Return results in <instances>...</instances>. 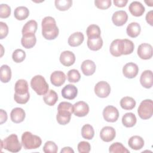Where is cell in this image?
Instances as JSON below:
<instances>
[{"label":"cell","mask_w":153,"mask_h":153,"mask_svg":"<svg viewBox=\"0 0 153 153\" xmlns=\"http://www.w3.org/2000/svg\"><path fill=\"white\" fill-rule=\"evenodd\" d=\"M128 20V15L125 11L119 10L115 11L112 16V21L117 26L124 25Z\"/></svg>","instance_id":"cell-14"},{"label":"cell","mask_w":153,"mask_h":153,"mask_svg":"<svg viewBox=\"0 0 153 153\" xmlns=\"http://www.w3.org/2000/svg\"><path fill=\"white\" fill-rule=\"evenodd\" d=\"M134 48V43L129 39L120 40V51L121 55H128L133 53Z\"/></svg>","instance_id":"cell-21"},{"label":"cell","mask_w":153,"mask_h":153,"mask_svg":"<svg viewBox=\"0 0 153 153\" xmlns=\"http://www.w3.org/2000/svg\"><path fill=\"white\" fill-rule=\"evenodd\" d=\"M30 98V94L26 96H14V100L19 104H25L26 103Z\"/></svg>","instance_id":"cell-46"},{"label":"cell","mask_w":153,"mask_h":153,"mask_svg":"<svg viewBox=\"0 0 153 153\" xmlns=\"http://www.w3.org/2000/svg\"><path fill=\"white\" fill-rule=\"evenodd\" d=\"M56 8L59 11H66L72 5L71 0H56L54 2Z\"/></svg>","instance_id":"cell-38"},{"label":"cell","mask_w":153,"mask_h":153,"mask_svg":"<svg viewBox=\"0 0 153 153\" xmlns=\"http://www.w3.org/2000/svg\"><path fill=\"white\" fill-rule=\"evenodd\" d=\"M60 63L65 66H71L75 62V56L71 51H64L60 56L59 58Z\"/></svg>","instance_id":"cell-16"},{"label":"cell","mask_w":153,"mask_h":153,"mask_svg":"<svg viewBox=\"0 0 153 153\" xmlns=\"http://www.w3.org/2000/svg\"><path fill=\"white\" fill-rule=\"evenodd\" d=\"M66 81V75L61 71H54L50 76V81L51 84L56 87H60L63 85Z\"/></svg>","instance_id":"cell-17"},{"label":"cell","mask_w":153,"mask_h":153,"mask_svg":"<svg viewBox=\"0 0 153 153\" xmlns=\"http://www.w3.org/2000/svg\"><path fill=\"white\" fill-rule=\"evenodd\" d=\"M86 33L88 38H97L100 36L101 30L99 26L96 25H90L87 28Z\"/></svg>","instance_id":"cell-35"},{"label":"cell","mask_w":153,"mask_h":153,"mask_svg":"<svg viewBox=\"0 0 153 153\" xmlns=\"http://www.w3.org/2000/svg\"><path fill=\"white\" fill-rule=\"evenodd\" d=\"M32 88L39 96L45 94L48 91V84L45 78L40 75L34 76L30 81Z\"/></svg>","instance_id":"cell-5"},{"label":"cell","mask_w":153,"mask_h":153,"mask_svg":"<svg viewBox=\"0 0 153 153\" xmlns=\"http://www.w3.org/2000/svg\"><path fill=\"white\" fill-rule=\"evenodd\" d=\"M137 121L135 115L132 112L126 113L122 117V123L126 127H133Z\"/></svg>","instance_id":"cell-31"},{"label":"cell","mask_w":153,"mask_h":153,"mask_svg":"<svg viewBox=\"0 0 153 153\" xmlns=\"http://www.w3.org/2000/svg\"><path fill=\"white\" fill-rule=\"evenodd\" d=\"M29 15V10L24 6L17 7L14 11V17L18 20H23L28 17Z\"/></svg>","instance_id":"cell-29"},{"label":"cell","mask_w":153,"mask_h":153,"mask_svg":"<svg viewBox=\"0 0 153 153\" xmlns=\"http://www.w3.org/2000/svg\"><path fill=\"white\" fill-rule=\"evenodd\" d=\"M87 46L92 51H97L100 50L103 45V40L101 36L97 38H90L87 39Z\"/></svg>","instance_id":"cell-27"},{"label":"cell","mask_w":153,"mask_h":153,"mask_svg":"<svg viewBox=\"0 0 153 153\" xmlns=\"http://www.w3.org/2000/svg\"><path fill=\"white\" fill-rule=\"evenodd\" d=\"M128 10L130 13L135 17L142 16L145 11L144 6L139 1L132 2L129 5Z\"/></svg>","instance_id":"cell-20"},{"label":"cell","mask_w":153,"mask_h":153,"mask_svg":"<svg viewBox=\"0 0 153 153\" xmlns=\"http://www.w3.org/2000/svg\"><path fill=\"white\" fill-rule=\"evenodd\" d=\"M82 137L87 140H91L94 135V130L92 126L87 124L82 126L81 129Z\"/></svg>","instance_id":"cell-34"},{"label":"cell","mask_w":153,"mask_h":153,"mask_svg":"<svg viewBox=\"0 0 153 153\" xmlns=\"http://www.w3.org/2000/svg\"><path fill=\"white\" fill-rule=\"evenodd\" d=\"M137 113L142 120H148L151 118L153 114L152 100L151 99L142 100L138 107Z\"/></svg>","instance_id":"cell-6"},{"label":"cell","mask_w":153,"mask_h":153,"mask_svg":"<svg viewBox=\"0 0 153 153\" xmlns=\"http://www.w3.org/2000/svg\"><path fill=\"white\" fill-rule=\"evenodd\" d=\"M144 140L139 136H133L128 141V145L130 148L134 150H139L144 146Z\"/></svg>","instance_id":"cell-25"},{"label":"cell","mask_w":153,"mask_h":153,"mask_svg":"<svg viewBox=\"0 0 153 153\" xmlns=\"http://www.w3.org/2000/svg\"><path fill=\"white\" fill-rule=\"evenodd\" d=\"M22 144L25 149L38 148L42 143V140L38 136L33 134L30 131H25L22 136Z\"/></svg>","instance_id":"cell-3"},{"label":"cell","mask_w":153,"mask_h":153,"mask_svg":"<svg viewBox=\"0 0 153 153\" xmlns=\"http://www.w3.org/2000/svg\"><path fill=\"white\" fill-rule=\"evenodd\" d=\"M60 152L61 153H74V151L71 147L66 146L62 148Z\"/></svg>","instance_id":"cell-50"},{"label":"cell","mask_w":153,"mask_h":153,"mask_svg":"<svg viewBox=\"0 0 153 153\" xmlns=\"http://www.w3.org/2000/svg\"><path fill=\"white\" fill-rule=\"evenodd\" d=\"M1 148H4L11 152H18L22 149L21 143L15 134H11L1 142Z\"/></svg>","instance_id":"cell-4"},{"label":"cell","mask_w":153,"mask_h":153,"mask_svg":"<svg viewBox=\"0 0 153 153\" xmlns=\"http://www.w3.org/2000/svg\"><path fill=\"white\" fill-rule=\"evenodd\" d=\"M96 64L91 60H84L81 65V69L83 74L85 76L93 75L96 71Z\"/></svg>","instance_id":"cell-23"},{"label":"cell","mask_w":153,"mask_h":153,"mask_svg":"<svg viewBox=\"0 0 153 153\" xmlns=\"http://www.w3.org/2000/svg\"><path fill=\"white\" fill-rule=\"evenodd\" d=\"M11 78V68L7 65H3L0 69V79L3 83L8 82Z\"/></svg>","instance_id":"cell-30"},{"label":"cell","mask_w":153,"mask_h":153,"mask_svg":"<svg viewBox=\"0 0 153 153\" xmlns=\"http://www.w3.org/2000/svg\"><path fill=\"white\" fill-rule=\"evenodd\" d=\"M94 93L98 97L105 98L108 97L111 93V86L106 81H99L94 87Z\"/></svg>","instance_id":"cell-8"},{"label":"cell","mask_w":153,"mask_h":153,"mask_svg":"<svg viewBox=\"0 0 153 153\" xmlns=\"http://www.w3.org/2000/svg\"><path fill=\"white\" fill-rule=\"evenodd\" d=\"M42 35L47 40L56 39L59 35V28L55 19L50 16L45 17L41 22Z\"/></svg>","instance_id":"cell-1"},{"label":"cell","mask_w":153,"mask_h":153,"mask_svg":"<svg viewBox=\"0 0 153 153\" xmlns=\"http://www.w3.org/2000/svg\"><path fill=\"white\" fill-rule=\"evenodd\" d=\"M25 117V112L21 108H15L13 109L10 114L11 120L14 123H20L23 122Z\"/></svg>","instance_id":"cell-22"},{"label":"cell","mask_w":153,"mask_h":153,"mask_svg":"<svg viewBox=\"0 0 153 153\" xmlns=\"http://www.w3.org/2000/svg\"><path fill=\"white\" fill-rule=\"evenodd\" d=\"M145 2L147 4V5H148V6H149V7H152V6H153V1H152V0L148 1H145Z\"/></svg>","instance_id":"cell-51"},{"label":"cell","mask_w":153,"mask_h":153,"mask_svg":"<svg viewBox=\"0 0 153 153\" xmlns=\"http://www.w3.org/2000/svg\"><path fill=\"white\" fill-rule=\"evenodd\" d=\"M139 72L138 66L133 62L126 63L123 68V74L127 78H134Z\"/></svg>","instance_id":"cell-11"},{"label":"cell","mask_w":153,"mask_h":153,"mask_svg":"<svg viewBox=\"0 0 153 153\" xmlns=\"http://www.w3.org/2000/svg\"><path fill=\"white\" fill-rule=\"evenodd\" d=\"M111 153H129L130 151L120 142H115L112 143L109 148Z\"/></svg>","instance_id":"cell-36"},{"label":"cell","mask_w":153,"mask_h":153,"mask_svg":"<svg viewBox=\"0 0 153 153\" xmlns=\"http://www.w3.org/2000/svg\"><path fill=\"white\" fill-rule=\"evenodd\" d=\"M89 112V106L84 101H79L73 105V113L79 117H85Z\"/></svg>","instance_id":"cell-10"},{"label":"cell","mask_w":153,"mask_h":153,"mask_svg":"<svg viewBox=\"0 0 153 153\" xmlns=\"http://www.w3.org/2000/svg\"><path fill=\"white\" fill-rule=\"evenodd\" d=\"M140 82L146 88H151L153 84L152 72L151 70L144 71L140 75Z\"/></svg>","instance_id":"cell-18"},{"label":"cell","mask_w":153,"mask_h":153,"mask_svg":"<svg viewBox=\"0 0 153 153\" xmlns=\"http://www.w3.org/2000/svg\"><path fill=\"white\" fill-rule=\"evenodd\" d=\"M26 57V53L22 49H16L12 54V59L16 63L22 62Z\"/></svg>","instance_id":"cell-40"},{"label":"cell","mask_w":153,"mask_h":153,"mask_svg":"<svg viewBox=\"0 0 153 153\" xmlns=\"http://www.w3.org/2000/svg\"><path fill=\"white\" fill-rule=\"evenodd\" d=\"M114 4L118 7H124L128 2L127 0H114Z\"/></svg>","instance_id":"cell-48"},{"label":"cell","mask_w":153,"mask_h":153,"mask_svg":"<svg viewBox=\"0 0 153 153\" xmlns=\"http://www.w3.org/2000/svg\"><path fill=\"white\" fill-rule=\"evenodd\" d=\"M141 27L137 22H131L127 27L126 32L128 36L131 38L137 37L140 33Z\"/></svg>","instance_id":"cell-26"},{"label":"cell","mask_w":153,"mask_h":153,"mask_svg":"<svg viewBox=\"0 0 153 153\" xmlns=\"http://www.w3.org/2000/svg\"><path fill=\"white\" fill-rule=\"evenodd\" d=\"M120 39H116L114 40L110 45L109 51L113 56L120 57L121 56L120 51Z\"/></svg>","instance_id":"cell-37"},{"label":"cell","mask_w":153,"mask_h":153,"mask_svg":"<svg viewBox=\"0 0 153 153\" xmlns=\"http://www.w3.org/2000/svg\"><path fill=\"white\" fill-rule=\"evenodd\" d=\"M61 94L63 98L68 100H72L76 97L78 89L74 85L67 84L62 88Z\"/></svg>","instance_id":"cell-15"},{"label":"cell","mask_w":153,"mask_h":153,"mask_svg":"<svg viewBox=\"0 0 153 153\" xmlns=\"http://www.w3.org/2000/svg\"><path fill=\"white\" fill-rule=\"evenodd\" d=\"M7 120V114L3 109H0V124H2Z\"/></svg>","instance_id":"cell-47"},{"label":"cell","mask_w":153,"mask_h":153,"mask_svg":"<svg viewBox=\"0 0 153 153\" xmlns=\"http://www.w3.org/2000/svg\"><path fill=\"white\" fill-rule=\"evenodd\" d=\"M67 78L69 82L75 83L80 80L81 75L78 70L75 69H71L67 74Z\"/></svg>","instance_id":"cell-39"},{"label":"cell","mask_w":153,"mask_h":153,"mask_svg":"<svg viewBox=\"0 0 153 153\" xmlns=\"http://www.w3.org/2000/svg\"><path fill=\"white\" fill-rule=\"evenodd\" d=\"M11 14V8L7 4H2L0 5V17L2 19L8 18Z\"/></svg>","instance_id":"cell-42"},{"label":"cell","mask_w":153,"mask_h":153,"mask_svg":"<svg viewBox=\"0 0 153 153\" xmlns=\"http://www.w3.org/2000/svg\"><path fill=\"white\" fill-rule=\"evenodd\" d=\"M42 149L45 153H56L58 147L54 142L49 140L45 142Z\"/></svg>","instance_id":"cell-41"},{"label":"cell","mask_w":153,"mask_h":153,"mask_svg":"<svg viewBox=\"0 0 153 153\" xmlns=\"http://www.w3.org/2000/svg\"><path fill=\"white\" fill-rule=\"evenodd\" d=\"M84 36L81 32H74L68 38V42L71 47H75L80 45L84 41Z\"/></svg>","instance_id":"cell-24"},{"label":"cell","mask_w":153,"mask_h":153,"mask_svg":"<svg viewBox=\"0 0 153 153\" xmlns=\"http://www.w3.org/2000/svg\"><path fill=\"white\" fill-rule=\"evenodd\" d=\"M120 106L124 110H131L136 106V101L131 97L126 96L121 99Z\"/></svg>","instance_id":"cell-32"},{"label":"cell","mask_w":153,"mask_h":153,"mask_svg":"<svg viewBox=\"0 0 153 153\" xmlns=\"http://www.w3.org/2000/svg\"><path fill=\"white\" fill-rule=\"evenodd\" d=\"M1 48H2V49H3V47H2V45H1ZM2 55H3V51H2V53H1V57H2Z\"/></svg>","instance_id":"cell-52"},{"label":"cell","mask_w":153,"mask_h":153,"mask_svg":"<svg viewBox=\"0 0 153 153\" xmlns=\"http://www.w3.org/2000/svg\"><path fill=\"white\" fill-rule=\"evenodd\" d=\"M38 24L34 20H30L27 22L23 26L22 32V35L26 33H35L37 30Z\"/></svg>","instance_id":"cell-33"},{"label":"cell","mask_w":153,"mask_h":153,"mask_svg":"<svg viewBox=\"0 0 153 153\" xmlns=\"http://www.w3.org/2000/svg\"><path fill=\"white\" fill-rule=\"evenodd\" d=\"M36 42V38L35 33L23 34L21 39L22 46L27 49L32 48L35 46Z\"/></svg>","instance_id":"cell-19"},{"label":"cell","mask_w":153,"mask_h":153,"mask_svg":"<svg viewBox=\"0 0 153 153\" xmlns=\"http://www.w3.org/2000/svg\"><path fill=\"white\" fill-rule=\"evenodd\" d=\"M44 102L48 106H53L58 100V95L53 90H50L44 95Z\"/></svg>","instance_id":"cell-28"},{"label":"cell","mask_w":153,"mask_h":153,"mask_svg":"<svg viewBox=\"0 0 153 153\" xmlns=\"http://www.w3.org/2000/svg\"><path fill=\"white\" fill-rule=\"evenodd\" d=\"M137 55L143 60L150 59L152 57V47L148 43H142L137 48Z\"/></svg>","instance_id":"cell-9"},{"label":"cell","mask_w":153,"mask_h":153,"mask_svg":"<svg viewBox=\"0 0 153 153\" xmlns=\"http://www.w3.org/2000/svg\"><path fill=\"white\" fill-rule=\"evenodd\" d=\"M94 4L97 8L100 10H106L111 5V0H96Z\"/></svg>","instance_id":"cell-43"},{"label":"cell","mask_w":153,"mask_h":153,"mask_svg":"<svg viewBox=\"0 0 153 153\" xmlns=\"http://www.w3.org/2000/svg\"><path fill=\"white\" fill-rule=\"evenodd\" d=\"M103 117L105 121L110 123H114L117 121L119 117V112L115 106L108 105L103 111Z\"/></svg>","instance_id":"cell-7"},{"label":"cell","mask_w":153,"mask_h":153,"mask_svg":"<svg viewBox=\"0 0 153 153\" xmlns=\"http://www.w3.org/2000/svg\"><path fill=\"white\" fill-rule=\"evenodd\" d=\"M8 33V27L7 25L2 22H0V39L5 38Z\"/></svg>","instance_id":"cell-45"},{"label":"cell","mask_w":153,"mask_h":153,"mask_svg":"<svg viewBox=\"0 0 153 153\" xmlns=\"http://www.w3.org/2000/svg\"><path fill=\"white\" fill-rule=\"evenodd\" d=\"M15 93L14 96H26L29 94V86L26 80L20 79L17 81L14 86Z\"/></svg>","instance_id":"cell-12"},{"label":"cell","mask_w":153,"mask_h":153,"mask_svg":"<svg viewBox=\"0 0 153 153\" xmlns=\"http://www.w3.org/2000/svg\"><path fill=\"white\" fill-rule=\"evenodd\" d=\"M73 113V105L67 102H60L57 107V114L56 120L60 125H66L68 124L71 118V115Z\"/></svg>","instance_id":"cell-2"},{"label":"cell","mask_w":153,"mask_h":153,"mask_svg":"<svg viewBox=\"0 0 153 153\" xmlns=\"http://www.w3.org/2000/svg\"><path fill=\"white\" fill-rule=\"evenodd\" d=\"M153 11L151 10L149 12L147 13L146 15V22L149 24L151 26H153V23H152V19H153Z\"/></svg>","instance_id":"cell-49"},{"label":"cell","mask_w":153,"mask_h":153,"mask_svg":"<svg viewBox=\"0 0 153 153\" xmlns=\"http://www.w3.org/2000/svg\"><path fill=\"white\" fill-rule=\"evenodd\" d=\"M90 149L91 146L88 142L81 141L78 145V150L79 153H88Z\"/></svg>","instance_id":"cell-44"},{"label":"cell","mask_w":153,"mask_h":153,"mask_svg":"<svg viewBox=\"0 0 153 153\" xmlns=\"http://www.w3.org/2000/svg\"><path fill=\"white\" fill-rule=\"evenodd\" d=\"M116 136L115 130L111 126H105L102 128L100 132V139L106 142L113 140Z\"/></svg>","instance_id":"cell-13"}]
</instances>
